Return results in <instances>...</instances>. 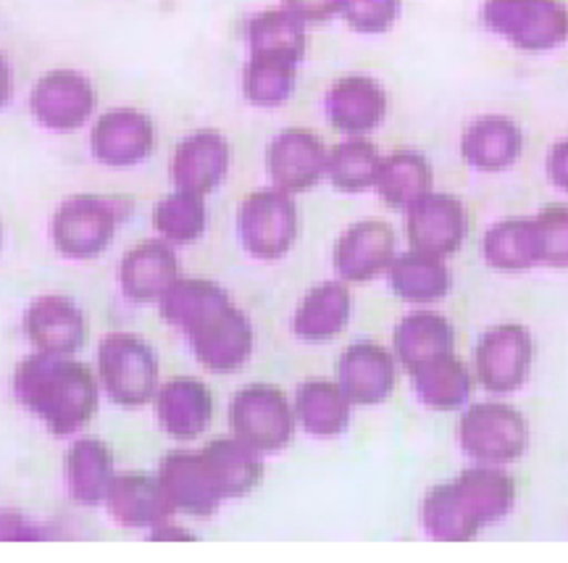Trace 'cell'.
<instances>
[{"label": "cell", "instance_id": "e0dca14e", "mask_svg": "<svg viewBox=\"0 0 568 563\" xmlns=\"http://www.w3.org/2000/svg\"><path fill=\"white\" fill-rule=\"evenodd\" d=\"M105 505L113 522L122 526H161L172 522L176 509L169 501L166 490L159 476L148 472H122L113 476L109 493H105Z\"/></svg>", "mask_w": 568, "mask_h": 563}, {"label": "cell", "instance_id": "7c38bea8", "mask_svg": "<svg viewBox=\"0 0 568 563\" xmlns=\"http://www.w3.org/2000/svg\"><path fill=\"white\" fill-rule=\"evenodd\" d=\"M326 161H329V151L322 138L303 127H290L276 134L266 151V169L274 188L290 192V195L311 190L322 182Z\"/></svg>", "mask_w": 568, "mask_h": 563}, {"label": "cell", "instance_id": "3957f363", "mask_svg": "<svg viewBox=\"0 0 568 563\" xmlns=\"http://www.w3.org/2000/svg\"><path fill=\"white\" fill-rule=\"evenodd\" d=\"M516 503L514 476L497 466H477L460 472L456 480L437 484L424 497V530L445 543H466L481 526L506 519Z\"/></svg>", "mask_w": 568, "mask_h": 563}, {"label": "cell", "instance_id": "6da1fadb", "mask_svg": "<svg viewBox=\"0 0 568 563\" xmlns=\"http://www.w3.org/2000/svg\"><path fill=\"white\" fill-rule=\"evenodd\" d=\"M161 316L187 334L209 372L232 374L251 359L253 326L216 282L180 280L161 298Z\"/></svg>", "mask_w": 568, "mask_h": 563}, {"label": "cell", "instance_id": "ac0fdd59", "mask_svg": "<svg viewBox=\"0 0 568 563\" xmlns=\"http://www.w3.org/2000/svg\"><path fill=\"white\" fill-rule=\"evenodd\" d=\"M395 359L374 342L351 345L337 361V384L353 405H376L395 390Z\"/></svg>", "mask_w": 568, "mask_h": 563}, {"label": "cell", "instance_id": "ffe728a7", "mask_svg": "<svg viewBox=\"0 0 568 563\" xmlns=\"http://www.w3.org/2000/svg\"><path fill=\"white\" fill-rule=\"evenodd\" d=\"M326 113L337 132L361 138L376 130L387 113V92L366 74H347L332 84L326 95Z\"/></svg>", "mask_w": 568, "mask_h": 563}, {"label": "cell", "instance_id": "74e56055", "mask_svg": "<svg viewBox=\"0 0 568 563\" xmlns=\"http://www.w3.org/2000/svg\"><path fill=\"white\" fill-rule=\"evenodd\" d=\"M539 240V263L568 267V205H550L535 217Z\"/></svg>", "mask_w": 568, "mask_h": 563}, {"label": "cell", "instance_id": "4fadbf2b", "mask_svg": "<svg viewBox=\"0 0 568 563\" xmlns=\"http://www.w3.org/2000/svg\"><path fill=\"white\" fill-rule=\"evenodd\" d=\"M408 213V242L416 251L435 255H450L464 245L468 232V217L464 203L447 192H429Z\"/></svg>", "mask_w": 568, "mask_h": 563}, {"label": "cell", "instance_id": "9c48e42d", "mask_svg": "<svg viewBox=\"0 0 568 563\" xmlns=\"http://www.w3.org/2000/svg\"><path fill=\"white\" fill-rule=\"evenodd\" d=\"M122 222L116 198L74 195L59 205L53 217V242L69 259H95L111 245Z\"/></svg>", "mask_w": 568, "mask_h": 563}, {"label": "cell", "instance_id": "d590c367", "mask_svg": "<svg viewBox=\"0 0 568 563\" xmlns=\"http://www.w3.org/2000/svg\"><path fill=\"white\" fill-rule=\"evenodd\" d=\"M297 63L276 56H251L243 74L245 98L261 109H274L282 105L295 90Z\"/></svg>", "mask_w": 568, "mask_h": 563}, {"label": "cell", "instance_id": "8d00e7d4", "mask_svg": "<svg viewBox=\"0 0 568 563\" xmlns=\"http://www.w3.org/2000/svg\"><path fill=\"white\" fill-rule=\"evenodd\" d=\"M153 227L161 238L176 245L195 242L205 230V203L203 195L176 190L155 203Z\"/></svg>", "mask_w": 568, "mask_h": 563}, {"label": "cell", "instance_id": "8fae6325", "mask_svg": "<svg viewBox=\"0 0 568 563\" xmlns=\"http://www.w3.org/2000/svg\"><path fill=\"white\" fill-rule=\"evenodd\" d=\"M98 105L95 88L88 77L71 69H53L34 84L30 109L42 127L55 132L80 130Z\"/></svg>", "mask_w": 568, "mask_h": 563}, {"label": "cell", "instance_id": "2e32d148", "mask_svg": "<svg viewBox=\"0 0 568 563\" xmlns=\"http://www.w3.org/2000/svg\"><path fill=\"white\" fill-rule=\"evenodd\" d=\"M159 480L174 509L190 516H211L224 501L201 451H172L163 455Z\"/></svg>", "mask_w": 568, "mask_h": 563}, {"label": "cell", "instance_id": "cb8c5ba5", "mask_svg": "<svg viewBox=\"0 0 568 563\" xmlns=\"http://www.w3.org/2000/svg\"><path fill=\"white\" fill-rule=\"evenodd\" d=\"M524 151V132L508 117H479L466 127L460 153L479 171H503L514 167Z\"/></svg>", "mask_w": 568, "mask_h": 563}, {"label": "cell", "instance_id": "ba28073f", "mask_svg": "<svg viewBox=\"0 0 568 563\" xmlns=\"http://www.w3.org/2000/svg\"><path fill=\"white\" fill-rule=\"evenodd\" d=\"M237 232L255 259H282L297 238V209L290 192L280 188L251 192L237 209Z\"/></svg>", "mask_w": 568, "mask_h": 563}, {"label": "cell", "instance_id": "60d3db41", "mask_svg": "<svg viewBox=\"0 0 568 563\" xmlns=\"http://www.w3.org/2000/svg\"><path fill=\"white\" fill-rule=\"evenodd\" d=\"M548 174L556 188L568 192V140H560L552 145L548 159Z\"/></svg>", "mask_w": 568, "mask_h": 563}, {"label": "cell", "instance_id": "603a6c76", "mask_svg": "<svg viewBox=\"0 0 568 563\" xmlns=\"http://www.w3.org/2000/svg\"><path fill=\"white\" fill-rule=\"evenodd\" d=\"M155 413L163 430L174 440H195L209 430L213 395L201 380L176 376L155 393Z\"/></svg>", "mask_w": 568, "mask_h": 563}, {"label": "cell", "instance_id": "277c9868", "mask_svg": "<svg viewBox=\"0 0 568 563\" xmlns=\"http://www.w3.org/2000/svg\"><path fill=\"white\" fill-rule=\"evenodd\" d=\"M485 24L518 51L542 53L568 38V9L564 0H485Z\"/></svg>", "mask_w": 568, "mask_h": 563}, {"label": "cell", "instance_id": "7a4b0ae2", "mask_svg": "<svg viewBox=\"0 0 568 563\" xmlns=\"http://www.w3.org/2000/svg\"><path fill=\"white\" fill-rule=\"evenodd\" d=\"M13 393L55 438L80 432L95 416L98 380L82 361L38 351L24 359L13 374Z\"/></svg>", "mask_w": 568, "mask_h": 563}, {"label": "cell", "instance_id": "30bf717a", "mask_svg": "<svg viewBox=\"0 0 568 563\" xmlns=\"http://www.w3.org/2000/svg\"><path fill=\"white\" fill-rule=\"evenodd\" d=\"M531 334L521 324H500L481 334L474 366L477 380L487 393H514L527 382L531 369Z\"/></svg>", "mask_w": 568, "mask_h": 563}, {"label": "cell", "instance_id": "e575fe53", "mask_svg": "<svg viewBox=\"0 0 568 563\" xmlns=\"http://www.w3.org/2000/svg\"><path fill=\"white\" fill-rule=\"evenodd\" d=\"M379 167L382 155L374 142L353 138L332 148L329 161H326V177L339 192H364L376 184Z\"/></svg>", "mask_w": 568, "mask_h": 563}, {"label": "cell", "instance_id": "d6986e66", "mask_svg": "<svg viewBox=\"0 0 568 563\" xmlns=\"http://www.w3.org/2000/svg\"><path fill=\"white\" fill-rule=\"evenodd\" d=\"M230 169V142L222 132L201 130L176 145L172 159V180L176 190L209 195L216 190Z\"/></svg>", "mask_w": 568, "mask_h": 563}, {"label": "cell", "instance_id": "ab89813d", "mask_svg": "<svg viewBox=\"0 0 568 563\" xmlns=\"http://www.w3.org/2000/svg\"><path fill=\"white\" fill-rule=\"evenodd\" d=\"M284 9L293 11L301 21H311V24H318V21H329L335 13L343 9V0H282Z\"/></svg>", "mask_w": 568, "mask_h": 563}, {"label": "cell", "instance_id": "7402d4cb", "mask_svg": "<svg viewBox=\"0 0 568 563\" xmlns=\"http://www.w3.org/2000/svg\"><path fill=\"white\" fill-rule=\"evenodd\" d=\"M124 295L134 303H161V298L180 282V261L166 242L145 240L122 259Z\"/></svg>", "mask_w": 568, "mask_h": 563}, {"label": "cell", "instance_id": "9a60e30c", "mask_svg": "<svg viewBox=\"0 0 568 563\" xmlns=\"http://www.w3.org/2000/svg\"><path fill=\"white\" fill-rule=\"evenodd\" d=\"M395 261V232L382 219H366L343 232L335 245V269L343 282H372Z\"/></svg>", "mask_w": 568, "mask_h": 563}, {"label": "cell", "instance_id": "f35d334b", "mask_svg": "<svg viewBox=\"0 0 568 563\" xmlns=\"http://www.w3.org/2000/svg\"><path fill=\"white\" fill-rule=\"evenodd\" d=\"M400 0H343V19L361 34H382L395 24Z\"/></svg>", "mask_w": 568, "mask_h": 563}, {"label": "cell", "instance_id": "5bb4252c", "mask_svg": "<svg viewBox=\"0 0 568 563\" xmlns=\"http://www.w3.org/2000/svg\"><path fill=\"white\" fill-rule=\"evenodd\" d=\"M153 121L142 111L113 109L95 121L90 134L92 155L105 167H134L153 151Z\"/></svg>", "mask_w": 568, "mask_h": 563}, {"label": "cell", "instance_id": "1f68e13d", "mask_svg": "<svg viewBox=\"0 0 568 563\" xmlns=\"http://www.w3.org/2000/svg\"><path fill=\"white\" fill-rule=\"evenodd\" d=\"M410 376H414L418 401L432 411H458L474 390L471 372L456 353H445L424 363Z\"/></svg>", "mask_w": 568, "mask_h": 563}, {"label": "cell", "instance_id": "8992f818", "mask_svg": "<svg viewBox=\"0 0 568 563\" xmlns=\"http://www.w3.org/2000/svg\"><path fill=\"white\" fill-rule=\"evenodd\" d=\"M458 443L466 455L489 466L518 461L529 445L527 419L514 405L477 403L460 416Z\"/></svg>", "mask_w": 568, "mask_h": 563}, {"label": "cell", "instance_id": "f1b7e54d", "mask_svg": "<svg viewBox=\"0 0 568 563\" xmlns=\"http://www.w3.org/2000/svg\"><path fill=\"white\" fill-rule=\"evenodd\" d=\"M113 476V453L101 440H77L67 453L69 493L77 503L95 505L105 501Z\"/></svg>", "mask_w": 568, "mask_h": 563}, {"label": "cell", "instance_id": "484cf974", "mask_svg": "<svg viewBox=\"0 0 568 563\" xmlns=\"http://www.w3.org/2000/svg\"><path fill=\"white\" fill-rule=\"evenodd\" d=\"M351 309L353 298L345 282H322L297 305L293 330L305 342H326L345 330Z\"/></svg>", "mask_w": 568, "mask_h": 563}, {"label": "cell", "instance_id": "f546056e", "mask_svg": "<svg viewBox=\"0 0 568 563\" xmlns=\"http://www.w3.org/2000/svg\"><path fill=\"white\" fill-rule=\"evenodd\" d=\"M351 401L337 382L311 380L295 393V419L314 438H337L351 422Z\"/></svg>", "mask_w": 568, "mask_h": 563}, {"label": "cell", "instance_id": "52a82bcc", "mask_svg": "<svg viewBox=\"0 0 568 563\" xmlns=\"http://www.w3.org/2000/svg\"><path fill=\"white\" fill-rule=\"evenodd\" d=\"M234 438L258 453H274L290 445L295 432V411L287 395L274 384H247L230 405Z\"/></svg>", "mask_w": 568, "mask_h": 563}, {"label": "cell", "instance_id": "5b68a950", "mask_svg": "<svg viewBox=\"0 0 568 563\" xmlns=\"http://www.w3.org/2000/svg\"><path fill=\"white\" fill-rule=\"evenodd\" d=\"M98 374L105 393L113 403L124 409H140L155 398V384H159V361L134 334H109L98 351Z\"/></svg>", "mask_w": 568, "mask_h": 563}, {"label": "cell", "instance_id": "4dcf8cb0", "mask_svg": "<svg viewBox=\"0 0 568 563\" xmlns=\"http://www.w3.org/2000/svg\"><path fill=\"white\" fill-rule=\"evenodd\" d=\"M432 182H435V174H432L429 161L422 153L397 151L382 159L374 188L389 209L408 211L424 195H429Z\"/></svg>", "mask_w": 568, "mask_h": 563}, {"label": "cell", "instance_id": "836d02e7", "mask_svg": "<svg viewBox=\"0 0 568 563\" xmlns=\"http://www.w3.org/2000/svg\"><path fill=\"white\" fill-rule=\"evenodd\" d=\"M247 46L251 56H276V59L301 61L305 56V21L287 9H268L247 24Z\"/></svg>", "mask_w": 568, "mask_h": 563}, {"label": "cell", "instance_id": "d6a6232c", "mask_svg": "<svg viewBox=\"0 0 568 563\" xmlns=\"http://www.w3.org/2000/svg\"><path fill=\"white\" fill-rule=\"evenodd\" d=\"M481 255L497 272H527L539 263L535 219H506L485 234Z\"/></svg>", "mask_w": 568, "mask_h": 563}, {"label": "cell", "instance_id": "b9f144b4", "mask_svg": "<svg viewBox=\"0 0 568 563\" xmlns=\"http://www.w3.org/2000/svg\"><path fill=\"white\" fill-rule=\"evenodd\" d=\"M11 92H13V82H11V67H9V61H6L3 56H0V109H3V105L9 103Z\"/></svg>", "mask_w": 568, "mask_h": 563}, {"label": "cell", "instance_id": "d4e9b609", "mask_svg": "<svg viewBox=\"0 0 568 563\" xmlns=\"http://www.w3.org/2000/svg\"><path fill=\"white\" fill-rule=\"evenodd\" d=\"M453 348H456V332L435 311H414L395 326L393 351L408 374L439 355L453 353Z\"/></svg>", "mask_w": 568, "mask_h": 563}, {"label": "cell", "instance_id": "4316f807", "mask_svg": "<svg viewBox=\"0 0 568 563\" xmlns=\"http://www.w3.org/2000/svg\"><path fill=\"white\" fill-rule=\"evenodd\" d=\"M387 274L389 288L406 303H437L450 290V272H447L443 255L416 251V248L397 255Z\"/></svg>", "mask_w": 568, "mask_h": 563}, {"label": "cell", "instance_id": "7bdbcfd3", "mask_svg": "<svg viewBox=\"0 0 568 563\" xmlns=\"http://www.w3.org/2000/svg\"><path fill=\"white\" fill-rule=\"evenodd\" d=\"M0 242H3V224H0Z\"/></svg>", "mask_w": 568, "mask_h": 563}, {"label": "cell", "instance_id": "44dd1931", "mask_svg": "<svg viewBox=\"0 0 568 563\" xmlns=\"http://www.w3.org/2000/svg\"><path fill=\"white\" fill-rule=\"evenodd\" d=\"M27 338L42 353L69 355L88 342V322L74 301L63 295L38 298L24 316Z\"/></svg>", "mask_w": 568, "mask_h": 563}, {"label": "cell", "instance_id": "83f0119b", "mask_svg": "<svg viewBox=\"0 0 568 563\" xmlns=\"http://www.w3.org/2000/svg\"><path fill=\"white\" fill-rule=\"evenodd\" d=\"M201 453L224 501L226 497L247 495L251 490L258 487L261 476H264V463L258 459V451L247 448L237 438L213 440Z\"/></svg>", "mask_w": 568, "mask_h": 563}]
</instances>
